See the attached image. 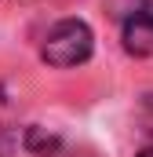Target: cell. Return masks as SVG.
Wrapping results in <instances>:
<instances>
[{
	"mask_svg": "<svg viewBox=\"0 0 153 157\" xmlns=\"http://www.w3.org/2000/svg\"><path fill=\"white\" fill-rule=\"evenodd\" d=\"M124 51L135 59H153V15L150 11H135L124 18Z\"/></svg>",
	"mask_w": 153,
	"mask_h": 157,
	"instance_id": "7a4b0ae2",
	"label": "cell"
},
{
	"mask_svg": "<svg viewBox=\"0 0 153 157\" xmlns=\"http://www.w3.org/2000/svg\"><path fill=\"white\" fill-rule=\"evenodd\" d=\"M135 157H153V139H150V143H146V146H142V150H139Z\"/></svg>",
	"mask_w": 153,
	"mask_h": 157,
	"instance_id": "3957f363",
	"label": "cell"
},
{
	"mask_svg": "<svg viewBox=\"0 0 153 157\" xmlns=\"http://www.w3.org/2000/svg\"><path fill=\"white\" fill-rule=\"evenodd\" d=\"M91 48H95V37L88 29V22L80 18H62L58 26H51V33L44 37V48H40V59L55 70H69V66H80L91 59Z\"/></svg>",
	"mask_w": 153,
	"mask_h": 157,
	"instance_id": "6da1fadb",
	"label": "cell"
}]
</instances>
